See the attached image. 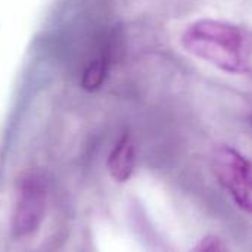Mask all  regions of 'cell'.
<instances>
[{"instance_id": "6da1fadb", "label": "cell", "mask_w": 252, "mask_h": 252, "mask_svg": "<svg viewBox=\"0 0 252 252\" xmlns=\"http://www.w3.org/2000/svg\"><path fill=\"white\" fill-rule=\"evenodd\" d=\"M182 46L195 58L235 75L252 69L251 31L220 19H198L186 27Z\"/></svg>"}, {"instance_id": "7a4b0ae2", "label": "cell", "mask_w": 252, "mask_h": 252, "mask_svg": "<svg viewBox=\"0 0 252 252\" xmlns=\"http://www.w3.org/2000/svg\"><path fill=\"white\" fill-rule=\"evenodd\" d=\"M49 201L47 182L41 174H27L18 188L12 214V233L16 239L32 236L41 226Z\"/></svg>"}, {"instance_id": "3957f363", "label": "cell", "mask_w": 252, "mask_h": 252, "mask_svg": "<svg viewBox=\"0 0 252 252\" xmlns=\"http://www.w3.org/2000/svg\"><path fill=\"white\" fill-rule=\"evenodd\" d=\"M213 171L221 188L247 214L252 211L251 164L236 149L219 146L211 157Z\"/></svg>"}, {"instance_id": "277c9868", "label": "cell", "mask_w": 252, "mask_h": 252, "mask_svg": "<svg viewBox=\"0 0 252 252\" xmlns=\"http://www.w3.org/2000/svg\"><path fill=\"white\" fill-rule=\"evenodd\" d=\"M134 161H136L134 142L128 133H124L118 139L112 152L109 154L106 168L115 182L124 183L131 177L134 171Z\"/></svg>"}, {"instance_id": "5b68a950", "label": "cell", "mask_w": 252, "mask_h": 252, "mask_svg": "<svg viewBox=\"0 0 252 252\" xmlns=\"http://www.w3.org/2000/svg\"><path fill=\"white\" fill-rule=\"evenodd\" d=\"M108 74V62L105 58H99L94 59L93 62H90V65L86 68L83 78H81V87L87 92H94L97 89H100V86L103 84L105 78Z\"/></svg>"}, {"instance_id": "8992f818", "label": "cell", "mask_w": 252, "mask_h": 252, "mask_svg": "<svg viewBox=\"0 0 252 252\" xmlns=\"http://www.w3.org/2000/svg\"><path fill=\"white\" fill-rule=\"evenodd\" d=\"M227 250H229L227 244H226L221 238H219V236H216V235H208V236L202 238V239L199 241V244L195 247V251L213 252L227 251Z\"/></svg>"}]
</instances>
